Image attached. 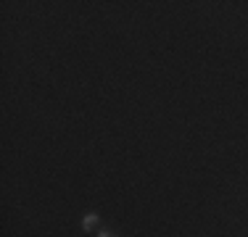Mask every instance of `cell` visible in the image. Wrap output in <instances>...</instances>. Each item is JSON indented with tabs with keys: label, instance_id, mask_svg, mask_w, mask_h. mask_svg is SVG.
Listing matches in <instances>:
<instances>
[{
	"label": "cell",
	"instance_id": "1",
	"mask_svg": "<svg viewBox=\"0 0 248 237\" xmlns=\"http://www.w3.org/2000/svg\"><path fill=\"white\" fill-rule=\"evenodd\" d=\"M98 222H100V216L95 211H87L85 216H82V229H85V232H93V229L98 227Z\"/></svg>",
	"mask_w": 248,
	"mask_h": 237
},
{
	"label": "cell",
	"instance_id": "2",
	"mask_svg": "<svg viewBox=\"0 0 248 237\" xmlns=\"http://www.w3.org/2000/svg\"><path fill=\"white\" fill-rule=\"evenodd\" d=\"M98 237H111L108 229H98Z\"/></svg>",
	"mask_w": 248,
	"mask_h": 237
},
{
	"label": "cell",
	"instance_id": "3",
	"mask_svg": "<svg viewBox=\"0 0 248 237\" xmlns=\"http://www.w3.org/2000/svg\"><path fill=\"white\" fill-rule=\"evenodd\" d=\"M111 237H119V235H114V232H111Z\"/></svg>",
	"mask_w": 248,
	"mask_h": 237
}]
</instances>
